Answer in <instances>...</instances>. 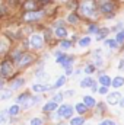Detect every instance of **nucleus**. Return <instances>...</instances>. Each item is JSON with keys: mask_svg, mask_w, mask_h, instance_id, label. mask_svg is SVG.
I'll return each instance as SVG.
<instances>
[{"mask_svg": "<svg viewBox=\"0 0 124 125\" xmlns=\"http://www.w3.org/2000/svg\"><path fill=\"white\" fill-rule=\"evenodd\" d=\"M79 13L83 18H89V19H96L101 13L98 10V6L95 3V0H83L79 4Z\"/></svg>", "mask_w": 124, "mask_h": 125, "instance_id": "obj_1", "label": "nucleus"}, {"mask_svg": "<svg viewBox=\"0 0 124 125\" xmlns=\"http://www.w3.org/2000/svg\"><path fill=\"white\" fill-rule=\"evenodd\" d=\"M95 3L98 6L99 13L104 15V16H110V15H115L117 13L118 3L115 0H95Z\"/></svg>", "mask_w": 124, "mask_h": 125, "instance_id": "obj_2", "label": "nucleus"}, {"mask_svg": "<svg viewBox=\"0 0 124 125\" xmlns=\"http://www.w3.org/2000/svg\"><path fill=\"white\" fill-rule=\"evenodd\" d=\"M28 45L31 47L32 50H41L45 45V38L41 33H32L31 36L28 38Z\"/></svg>", "mask_w": 124, "mask_h": 125, "instance_id": "obj_3", "label": "nucleus"}, {"mask_svg": "<svg viewBox=\"0 0 124 125\" xmlns=\"http://www.w3.org/2000/svg\"><path fill=\"white\" fill-rule=\"evenodd\" d=\"M44 16H45V10H32V12H26L24 15V21L28 23H34V22L41 21Z\"/></svg>", "mask_w": 124, "mask_h": 125, "instance_id": "obj_4", "label": "nucleus"}, {"mask_svg": "<svg viewBox=\"0 0 124 125\" xmlns=\"http://www.w3.org/2000/svg\"><path fill=\"white\" fill-rule=\"evenodd\" d=\"M92 60L96 68H104L105 67V58H104V54H102L101 48H96L92 52Z\"/></svg>", "mask_w": 124, "mask_h": 125, "instance_id": "obj_5", "label": "nucleus"}, {"mask_svg": "<svg viewBox=\"0 0 124 125\" xmlns=\"http://www.w3.org/2000/svg\"><path fill=\"white\" fill-rule=\"evenodd\" d=\"M57 115L60 118H64V119H72L73 118V106L66 103V105H62L59 109H57Z\"/></svg>", "mask_w": 124, "mask_h": 125, "instance_id": "obj_6", "label": "nucleus"}, {"mask_svg": "<svg viewBox=\"0 0 124 125\" xmlns=\"http://www.w3.org/2000/svg\"><path fill=\"white\" fill-rule=\"evenodd\" d=\"M12 73H13V64H12V61L10 60H3L1 64H0V76H1V79L9 77Z\"/></svg>", "mask_w": 124, "mask_h": 125, "instance_id": "obj_7", "label": "nucleus"}, {"mask_svg": "<svg viewBox=\"0 0 124 125\" xmlns=\"http://www.w3.org/2000/svg\"><path fill=\"white\" fill-rule=\"evenodd\" d=\"M32 92L35 93H45V92H50L54 89V84H45V83H35L32 84Z\"/></svg>", "mask_w": 124, "mask_h": 125, "instance_id": "obj_8", "label": "nucleus"}, {"mask_svg": "<svg viewBox=\"0 0 124 125\" xmlns=\"http://www.w3.org/2000/svg\"><path fill=\"white\" fill-rule=\"evenodd\" d=\"M121 99H123V94L120 93L118 90L111 92V93L107 94V103H108V105H120Z\"/></svg>", "mask_w": 124, "mask_h": 125, "instance_id": "obj_9", "label": "nucleus"}, {"mask_svg": "<svg viewBox=\"0 0 124 125\" xmlns=\"http://www.w3.org/2000/svg\"><path fill=\"white\" fill-rule=\"evenodd\" d=\"M54 36L56 38H59V39H67V36H69V31H67V28L66 26H59V28H54Z\"/></svg>", "mask_w": 124, "mask_h": 125, "instance_id": "obj_10", "label": "nucleus"}, {"mask_svg": "<svg viewBox=\"0 0 124 125\" xmlns=\"http://www.w3.org/2000/svg\"><path fill=\"white\" fill-rule=\"evenodd\" d=\"M32 61H34V55H32V54H29V52H25V54H24V57L21 58V61L18 62L16 65H18L19 68H24V67L29 65Z\"/></svg>", "mask_w": 124, "mask_h": 125, "instance_id": "obj_11", "label": "nucleus"}, {"mask_svg": "<svg viewBox=\"0 0 124 125\" xmlns=\"http://www.w3.org/2000/svg\"><path fill=\"white\" fill-rule=\"evenodd\" d=\"M66 22L70 23V25H77L80 22V16L77 15V12H70L67 16H66Z\"/></svg>", "mask_w": 124, "mask_h": 125, "instance_id": "obj_12", "label": "nucleus"}, {"mask_svg": "<svg viewBox=\"0 0 124 125\" xmlns=\"http://www.w3.org/2000/svg\"><path fill=\"white\" fill-rule=\"evenodd\" d=\"M98 82L101 83V86H105V87H110L111 84H112V79L108 76V74H99V77H98Z\"/></svg>", "mask_w": 124, "mask_h": 125, "instance_id": "obj_13", "label": "nucleus"}, {"mask_svg": "<svg viewBox=\"0 0 124 125\" xmlns=\"http://www.w3.org/2000/svg\"><path fill=\"white\" fill-rule=\"evenodd\" d=\"M91 44H92V38H91L89 35H85V36H82V38L77 39V45H79L80 48H88Z\"/></svg>", "mask_w": 124, "mask_h": 125, "instance_id": "obj_14", "label": "nucleus"}, {"mask_svg": "<svg viewBox=\"0 0 124 125\" xmlns=\"http://www.w3.org/2000/svg\"><path fill=\"white\" fill-rule=\"evenodd\" d=\"M59 109V103H56V102H47L44 106H42V112H45V114H50V112H54V111H57Z\"/></svg>", "mask_w": 124, "mask_h": 125, "instance_id": "obj_15", "label": "nucleus"}, {"mask_svg": "<svg viewBox=\"0 0 124 125\" xmlns=\"http://www.w3.org/2000/svg\"><path fill=\"white\" fill-rule=\"evenodd\" d=\"M29 100H31V94L28 92H24L16 97V105H26Z\"/></svg>", "mask_w": 124, "mask_h": 125, "instance_id": "obj_16", "label": "nucleus"}, {"mask_svg": "<svg viewBox=\"0 0 124 125\" xmlns=\"http://www.w3.org/2000/svg\"><path fill=\"white\" fill-rule=\"evenodd\" d=\"M24 84H25V79H24V77H16V79L10 83V89H12V90H18V89L24 87Z\"/></svg>", "mask_w": 124, "mask_h": 125, "instance_id": "obj_17", "label": "nucleus"}, {"mask_svg": "<svg viewBox=\"0 0 124 125\" xmlns=\"http://www.w3.org/2000/svg\"><path fill=\"white\" fill-rule=\"evenodd\" d=\"M9 45H10L9 39H7V38H4V36H0V55H3L4 52H7Z\"/></svg>", "mask_w": 124, "mask_h": 125, "instance_id": "obj_18", "label": "nucleus"}, {"mask_svg": "<svg viewBox=\"0 0 124 125\" xmlns=\"http://www.w3.org/2000/svg\"><path fill=\"white\" fill-rule=\"evenodd\" d=\"M93 82H95V80H93L91 76H86V77H83V79L80 80V83H79V84H80V87H82V89H88V87H92Z\"/></svg>", "mask_w": 124, "mask_h": 125, "instance_id": "obj_19", "label": "nucleus"}, {"mask_svg": "<svg viewBox=\"0 0 124 125\" xmlns=\"http://www.w3.org/2000/svg\"><path fill=\"white\" fill-rule=\"evenodd\" d=\"M99 25L98 23H95V22H92V23H89L88 25V28H86V32H88V35H98V32H99Z\"/></svg>", "mask_w": 124, "mask_h": 125, "instance_id": "obj_20", "label": "nucleus"}, {"mask_svg": "<svg viewBox=\"0 0 124 125\" xmlns=\"http://www.w3.org/2000/svg\"><path fill=\"white\" fill-rule=\"evenodd\" d=\"M104 45L108 47V48H111V50H117V48H120V44L115 41V38H114V39H112V38H107V39L104 41Z\"/></svg>", "mask_w": 124, "mask_h": 125, "instance_id": "obj_21", "label": "nucleus"}, {"mask_svg": "<svg viewBox=\"0 0 124 125\" xmlns=\"http://www.w3.org/2000/svg\"><path fill=\"white\" fill-rule=\"evenodd\" d=\"M110 32H111V29H110V28H101V29H99V32H98V35L95 36V38H96V41H102V39L105 41Z\"/></svg>", "mask_w": 124, "mask_h": 125, "instance_id": "obj_22", "label": "nucleus"}, {"mask_svg": "<svg viewBox=\"0 0 124 125\" xmlns=\"http://www.w3.org/2000/svg\"><path fill=\"white\" fill-rule=\"evenodd\" d=\"M83 103L88 106V108H96V105H98V102L95 100V97H92V96H83Z\"/></svg>", "mask_w": 124, "mask_h": 125, "instance_id": "obj_23", "label": "nucleus"}, {"mask_svg": "<svg viewBox=\"0 0 124 125\" xmlns=\"http://www.w3.org/2000/svg\"><path fill=\"white\" fill-rule=\"evenodd\" d=\"M114 89H118V87H121L124 86V77L123 76H115L114 79H112V84H111Z\"/></svg>", "mask_w": 124, "mask_h": 125, "instance_id": "obj_24", "label": "nucleus"}, {"mask_svg": "<svg viewBox=\"0 0 124 125\" xmlns=\"http://www.w3.org/2000/svg\"><path fill=\"white\" fill-rule=\"evenodd\" d=\"M73 62H74V57H73V55H67V58L62 62V67L64 70L72 68V67H73Z\"/></svg>", "mask_w": 124, "mask_h": 125, "instance_id": "obj_25", "label": "nucleus"}, {"mask_svg": "<svg viewBox=\"0 0 124 125\" xmlns=\"http://www.w3.org/2000/svg\"><path fill=\"white\" fill-rule=\"evenodd\" d=\"M96 70H98V68L95 67V64H93V62H89V64H86V65L83 67V73H85L86 76H91V74H93Z\"/></svg>", "mask_w": 124, "mask_h": 125, "instance_id": "obj_26", "label": "nucleus"}, {"mask_svg": "<svg viewBox=\"0 0 124 125\" xmlns=\"http://www.w3.org/2000/svg\"><path fill=\"white\" fill-rule=\"evenodd\" d=\"M74 109H76V112H77L79 115H83V114H86V112H88V106H86L83 102H79V103H76Z\"/></svg>", "mask_w": 124, "mask_h": 125, "instance_id": "obj_27", "label": "nucleus"}, {"mask_svg": "<svg viewBox=\"0 0 124 125\" xmlns=\"http://www.w3.org/2000/svg\"><path fill=\"white\" fill-rule=\"evenodd\" d=\"M38 3H39L38 0H28V1L24 4V7H25L28 12H32V10H35V7L38 6Z\"/></svg>", "mask_w": 124, "mask_h": 125, "instance_id": "obj_28", "label": "nucleus"}, {"mask_svg": "<svg viewBox=\"0 0 124 125\" xmlns=\"http://www.w3.org/2000/svg\"><path fill=\"white\" fill-rule=\"evenodd\" d=\"M59 45H60V48H62V50L66 51V50H70V48L73 47V41H70V39H62Z\"/></svg>", "mask_w": 124, "mask_h": 125, "instance_id": "obj_29", "label": "nucleus"}, {"mask_svg": "<svg viewBox=\"0 0 124 125\" xmlns=\"http://www.w3.org/2000/svg\"><path fill=\"white\" fill-rule=\"evenodd\" d=\"M66 82H67V76L64 74V76H60L57 80H56V83H54V89H60L62 86L66 84Z\"/></svg>", "mask_w": 124, "mask_h": 125, "instance_id": "obj_30", "label": "nucleus"}, {"mask_svg": "<svg viewBox=\"0 0 124 125\" xmlns=\"http://www.w3.org/2000/svg\"><path fill=\"white\" fill-rule=\"evenodd\" d=\"M12 93H13L12 89H3V90H0V100H7L12 96Z\"/></svg>", "mask_w": 124, "mask_h": 125, "instance_id": "obj_31", "label": "nucleus"}, {"mask_svg": "<svg viewBox=\"0 0 124 125\" xmlns=\"http://www.w3.org/2000/svg\"><path fill=\"white\" fill-rule=\"evenodd\" d=\"M24 54H25V52H22L21 50H15V51L12 52V60L18 64V62L21 61V58L24 57Z\"/></svg>", "mask_w": 124, "mask_h": 125, "instance_id": "obj_32", "label": "nucleus"}, {"mask_svg": "<svg viewBox=\"0 0 124 125\" xmlns=\"http://www.w3.org/2000/svg\"><path fill=\"white\" fill-rule=\"evenodd\" d=\"M19 112H21V108H19V105H12V106L9 108V111H7V115L16 116V115H19Z\"/></svg>", "mask_w": 124, "mask_h": 125, "instance_id": "obj_33", "label": "nucleus"}, {"mask_svg": "<svg viewBox=\"0 0 124 125\" xmlns=\"http://www.w3.org/2000/svg\"><path fill=\"white\" fill-rule=\"evenodd\" d=\"M70 125H85V118L83 116H74L70 119Z\"/></svg>", "mask_w": 124, "mask_h": 125, "instance_id": "obj_34", "label": "nucleus"}, {"mask_svg": "<svg viewBox=\"0 0 124 125\" xmlns=\"http://www.w3.org/2000/svg\"><path fill=\"white\" fill-rule=\"evenodd\" d=\"M79 4H80V3H79L77 0H72V1H69V3H67V9L73 12L74 9H79Z\"/></svg>", "mask_w": 124, "mask_h": 125, "instance_id": "obj_35", "label": "nucleus"}, {"mask_svg": "<svg viewBox=\"0 0 124 125\" xmlns=\"http://www.w3.org/2000/svg\"><path fill=\"white\" fill-rule=\"evenodd\" d=\"M115 41H117L120 45H124V29L115 33Z\"/></svg>", "mask_w": 124, "mask_h": 125, "instance_id": "obj_36", "label": "nucleus"}, {"mask_svg": "<svg viewBox=\"0 0 124 125\" xmlns=\"http://www.w3.org/2000/svg\"><path fill=\"white\" fill-rule=\"evenodd\" d=\"M63 97H64V94L63 93H56L54 96H53V102H56V103H62Z\"/></svg>", "mask_w": 124, "mask_h": 125, "instance_id": "obj_37", "label": "nucleus"}, {"mask_svg": "<svg viewBox=\"0 0 124 125\" xmlns=\"http://www.w3.org/2000/svg\"><path fill=\"white\" fill-rule=\"evenodd\" d=\"M29 125H44V122H42L41 118H32L29 121Z\"/></svg>", "mask_w": 124, "mask_h": 125, "instance_id": "obj_38", "label": "nucleus"}, {"mask_svg": "<svg viewBox=\"0 0 124 125\" xmlns=\"http://www.w3.org/2000/svg\"><path fill=\"white\" fill-rule=\"evenodd\" d=\"M98 93H99V94H108V87L101 86V87H99V90H98Z\"/></svg>", "mask_w": 124, "mask_h": 125, "instance_id": "obj_39", "label": "nucleus"}, {"mask_svg": "<svg viewBox=\"0 0 124 125\" xmlns=\"http://www.w3.org/2000/svg\"><path fill=\"white\" fill-rule=\"evenodd\" d=\"M99 125H117V124H115L112 119H104V121H102Z\"/></svg>", "mask_w": 124, "mask_h": 125, "instance_id": "obj_40", "label": "nucleus"}, {"mask_svg": "<svg viewBox=\"0 0 124 125\" xmlns=\"http://www.w3.org/2000/svg\"><path fill=\"white\" fill-rule=\"evenodd\" d=\"M6 121H7V116L4 115V112H0V124H3Z\"/></svg>", "mask_w": 124, "mask_h": 125, "instance_id": "obj_41", "label": "nucleus"}, {"mask_svg": "<svg viewBox=\"0 0 124 125\" xmlns=\"http://www.w3.org/2000/svg\"><path fill=\"white\" fill-rule=\"evenodd\" d=\"M91 90H92L93 93H96V92L99 90V87H98V83H96V82H93V84H92V87H91Z\"/></svg>", "mask_w": 124, "mask_h": 125, "instance_id": "obj_42", "label": "nucleus"}, {"mask_svg": "<svg viewBox=\"0 0 124 125\" xmlns=\"http://www.w3.org/2000/svg\"><path fill=\"white\" fill-rule=\"evenodd\" d=\"M117 67H118V70H124V58H121L120 61L117 62Z\"/></svg>", "mask_w": 124, "mask_h": 125, "instance_id": "obj_43", "label": "nucleus"}, {"mask_svg": "<svg viewBox=\"0 0 124 125\" xmlns=\"http://www.w3.org/2000/svg\"><path fill=\"white\" fill-rule=\"evenodd\" d=\"M63 54H64V52H63L62 50H56V51H54V57H56V58H59V57H62Z\"/></svg>", "mask_w": 124, "mask_h": 125, "instance_id": "obj_44", "label": "nucleus"}, {"mask_svg": "<svg viewBox=\"0 0 124 125\" xmlns=\"http://www.w3.org/2000/svg\"><path fill=\"white\" fill-rule=\"evenodd\" d=\"M64 71H66V76H70L72 73H74V71H73V67H72V68H67V70H64Z\"/></svg>", "mask_w": 124, "mask_h": 125, "instance_id": "obj_45", "label": "nucleus"}, {"mask_svg": "<svg viewBox=\"0 0 124 125\" xmlns=\"http://www.w3.org/2000/svg\"><path fill=\"white\" fill-rule=\"evenodd\" d=\"M3 87H4V79L0 77V90H3Z\"/></svg>", "mask_w": 124, "mask_h": 125, "instance_id": "obj_46", "label": "nucleus"}, {"mask_svg": "<svg viewBox=\"0 0 124 125\" xmlns=\"http://www.w3.org/2000/svg\"><path fill=\"white\" fill-rule=\"evenodd\" d=\"M74 94V90H67L66 92V96H73Z\"/></svg>", "mask_w": 124, "mask_h": 125, "instance_id": "obj_47", "label": "nucleus"}, {"mask_svg": "<svg viewBox=\"0 0 124 125\" xmlns=\"http://www.w3.org/2000/svg\"><path fill=\"white\" fill-rule=\"evenodd\" d=\"M120 108H124V96H123V99H121V102H120Z\"/></svg>", "mask_w": 124, "mask_h": 125, "instance_id": "obj_48", "label": "nucleus"}, {"mask_svg": "<svg viewBox=\"0 0 124 125\" xmlns=\"http://www.w3.org/2000/svg\"><path fill=\"white\" fill-rule=\"evenodd\" d=\"M80 73H82V70H80V68H77V70L74 71V74H76V76H77V74H80Z\"/></svg>", "mask_w": 124, "mask_h": 125, "instance_id": "obj_49", "label": "nucleus"}, {"mask_svg": "<svg viewBox=\"0 0 124 125\" xmlns=\"http://www.w3.org/2000/svg\"><path fill=\"white\" fill-rule=\"evenodd\" d=\"M57 1H60V3H69V1H72V0H57Z\"/></svg>", "mask_w": 124, "mask_h": 125, "instance_id": "obj_50", "label": "nucleus"}, {"mask_svg": "<svg viewBox=\"0 0 124 125\" xmlns=\"http://www.w3.org/2000/svg\"><path fill=\"white\" fill-rule=\"evenodd\" d=\"M56 125H64V124H56Z\"/></svg>", "mask_w": 124, "mask_h": 125, "instance_id": "obj_51", "label": "nucleus"}, {"mask_svg": "<svg viewBox=\"0 0 124 125\" xmlns=\"http://www.w3.org/2000/svg\"><path fill=\"white\" fill-rule=\"evenodd\" d=\"M0 7H1V6H0Z\"/></svg>", "mask_w": 124, "mask_h": 125, "instance_id": "obj_52", "label": "nucleus"}, {"mask_svg": "<svg viewBox=\"0 0 124 125\" xmlns=\"http://www.w3.org/2000/svg\"><path fill=\"white\" fill-rule=\"evenodd\" d=\"M123 71H124V70H123Z\"/></svg>", "mask_w": 124, "mask_h": 125, "instance_id": "obj_53", "label": "nucleus"}]
</instances>
